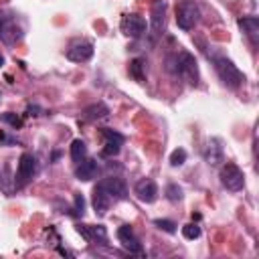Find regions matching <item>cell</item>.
<instances>
[{
    "label": "cell",
    "instance_id": "cell-19",
    "mask_svg": "<svg viewBox=\"0 0 259 259\" xmlns=\"http://www.w3.org/2000/svg\"><path fill=\"white\" fill-rule=\"evenodd\" d=\"M85 118L87 120H100V118H106L110 114V108L106 104H93L89 108H85Z\"/></svg>",
    "mask_w": 259,
    "mask_h": 259
},
{
    "label": "cell",
    "instance_id": "cell-11",
    "mask_svg": "<svg viewBox=\"0 0 259 259\" xmlns=\"http://www.w3.org/2000/svg\"><path fill=\"white\" fill-rule=\"evenodd\" d=\"M100 186L110 194L114 201H124V199L128 197V186H126V182H124L122 178H118V176H110V178L102 180Z\"/></svg>",
    "mask_w": 259,
    "mask_h": 259
},
{
    "label": "cell",
    "instance_id": "cell-24",
    "mask_svg": "<svg viewBox=\"0 0 259 259\" xmlns=\"http://www.w3.org/2000/svg\"><path fill=\"white\" fill-rule=\"evenodd\" d=\"M184 162H186V150L176 148V150L170 154V164H172V166H182Z\"/></svg>",
    "mask_w": 259,
    "mask_h": 259
},
{
    "label": "cell",
    "instance_id": "cell-16",
    "mask_svg": "<svg viewBox=\"0 0 259 259\" xmlns=\"http://www.w3.org/2000/svg\"><path fill=\"white\" fill-rule=\"evenodd\" d=\"M97 170H100V166H97V160H81L79 166L75 168V176L83 182H89L97 176Z\"/></svg>",
    "mask_w": 259,
    "mask_h": 259
},
{
    "label": "cell",
    "instance_id": "cell-21",
    "mask_svg": "<svg viewBox=\"0 0 259 259\" xmlns=\"http://www.w3.org/2000/svg\"><path fill=\"white\" fill-rule=\"evenodd\" d=\"M85 156H87V146H85V142H83V140H73V142H71V158L79 164L81 160H85Z\"/></svg>",
    "mask_w": 259,
    "mask_h": 259
},
{
    "label": "cell",
    "instance_id": "cell-17",
    "mask_svg": "<svg viewBox=\"0 0 259 259\" xmlns=\"http://www.w3.org/2000/svg\"><path fill=\"white\" fill-rule=\"evenodd\" d=\"M239 26L249 37V41L253 45H257V41H259V18L257 16H243V18H239Z\"/></svg>",
    "mask_w": 259,
    "mask_h": 259
},
{
    "label": "cell",
    "instance_id": "cell-18",
    "mask_svg": "<svg viewBox=\"0 0 259 259\" xmlns=\"http://www.w3.org/2000/svg\"><path fill=\"white\" fill-rule=\"evenodd\" d=\"M77 233L85 239V241H95L97 237H100L102 241H106V237H108V233H106V229L102 225H97V227H91V225H77Z\"/></svg>",
    "mask_w": 259,
    "mask_h": 259
},
{
    "label": "cell",
    "instance_id": "cell-29",
    "mask_svg": "<svg viewBox=\"0 0 259 259\" xmlns=\"http://www.w3.org/2000/svg\"><path fill=\"white\" fill-rule=\"evenodd\" d=\"M2 65H4V57H2V55H0V67H2Z\"/></svg>",
    "mask_w": 259,
    "mask_h": 259
},
{
    "label": "cell",
    "instance_id": "cell-9",
    "mask_svg": "<svg viewBox=\"0 0 259 259\" xmlns=\"http://www.w3.org/2000/svg\"><path fill=\"white\" fill-rule=\"evenodd\" d=\"M93 57V45L89 41H73L67 49V59L73 63H85Z\"/></svg>",
    "mask_w": 259,
    "mask_h": 259
},
{
    "label": "cell",
    "instance_id": "cell-8",
    "mask_svg": "<svg viewBox=\"0 0 259 259\" xmlns=\"http://www.w3.org/2000/svg\"><path fill=\"white\" fill-rule=\"evenodd\" d=\"M122 30L126 32L128 37L138 39L146 32V20L140 14H126L122 18Z\"/></svg>",
    "mask_w": 259,
    "mask_h": 259
},
{
    "label": "cell",
    "instance_id": "cell-1",
    "mask_svg": "<svg viewBox=\"0 0 259 259\" xmlns=\"http://www.w3.org/2000/svg\"><path fill=\"white\" fill-rule=\"evenodd\" d=\"M168 69L182 79H186L190 85H199V67H197V59L190 53L180 51L178 55L168 57Z\"/></svg>",
    "mask_w": 259,
    "mask_h": 259
},
{
    "label": "cell",
    "instance_id": "cell-20",
    "mask_svg": "<svg viewBox=\"0 0 259 259\" xmlns=\"http://www.w3.org/2000/svg\"><path fill=\"white\" fill-rule=\"evenodd\" d=\"M144 59H134L132 63H130V75H132V79H136L138 83L146 81V71H144Z\"/></svg>",
    "mask_w": 259,
    "mask_h": 259
},
{
    "label": "cell",
    "instance_id": "cell-4",
    "mask_svg": "<svg viewBox=\"0 0 259 259\" xmlns=\"http://www.w3.org/2000/svg\"><path fill=\"white\" fill-rule=\"evenodd\" d=\"M24 35L22 26L16 22V16L8 12H0V41L6 45H16Z\"/></svg>",
    "mask_w": 259,
    "mask_h": 259
},
{
    "label": "cell",
    "instance_id": "cell-6",
    "mask_svg": "<svg viewBox=\"0 0 259 259\" xmlns=\"http://www.w3.org/2000/svg\"><path fill=\"white\" fill-rule=\"evenodd\" d=\"M37 172V158L24 152L18 160V170H16V186H24Z\"/></svg>",
    "mask_w": 259,
    "mask_h": 259
},
{
    "label": "cell",
    "instance_id": "cell-3",
    "mask_svg": "<svg viewBox=\"0 0 259 259\" xmlns=\"http://www.w3.org/2000/svg\"><path fill=\"white\" fill-rule=\"evenodd\" d=\"M201 20V8L194 0H180L176 6V24L182 30H192Z\"/></svg>",
    "mask_w": 259,
    "mask_h": 259
},
{
    "label": "cell",
    "instance_id": "cell-26",
    "mask_svg": "<svg viewBox=\"0 0 259 259\" xmlns=\"http://www.w3.org/2000/svg\"><path fill=\"white\" fill-rule=\"evenodd\" d=\"M2 122H4V124H10L14 130H16V128H22V120H20L16 114H10V112H8V114H2Z\"/></svg>",
    "mask_w": 259,
    "mask_h": 259
},
{
    "label": "cell",
    "instance_id": "cell-7",
    "mask_svg": "<svg viewBox=\"0 0 259 259\" xmlns=\"http://www.w3.org/2000/svg\"><path fill=\"white\" fill-rule=\"evenodd\" d=\"M102 136L106 138V144L102 148V156L104 158H112V156H118L120 150H122V144H124V136L114 132V130H108L104 128L102 130Z\"/></svg>",
    "mask_w": 259,
    "mask_h": 259
},
{
    "label": "cell",
    "instance_id": "cell-22",
    "mask_svg": "<svg viewBox=\"0 0 259 259\" xmlns=\"http://www.w3.org/2000/svg\"><path fill=\"white\" fill-rule=\"evenodd\" d=\"M182 235L186 237V239H199L201 237V227L197 225V223H188V225H184L182 227Z\"/></svg>",
    "mask_w": 259,
    "mask_h": 259
},
{
    "label": "cell",
    "instance_id": "cell-5",
    "mask_svg": "<svg viewBox=\"0 0 259 259\" xmlns=\"http://www.w3.org/2000/svg\"><path fill=\"white\" fill-rule=\"evenodd\" d=\"M219 178H221V184H223L227 190H233V192H235V190H241L243 184H245V174H243V170H241L237 164H233V162H225L223 168H221Z\"/></svg>",
    "mask_w": 259,
    "mask_h": 259
},
{
    "label": "cell",
    "instance_id": "cell-25",
    "mask_svg": "<svg viewBox=\"0 0 259 259\" xmlns=\"http://www.w3.org/2000/svg\"><path fill=\"white\" fill-rule=\"evenodd\" d=\"M154 225L158 227V229L166 231V233H176V225H174L172 221H168V219H156Z\"/></svg>",
    "mask_w": 259,
    "mask_h": 259
},
{
    "label": "cell",
    "instance_id": "cell-12",
    "mask_svg": "<svg viewBox=\"0 0 259 259\" xmlns=\"http://www.w3.org/2000/svg\"><path fill=\"white\" fill-rule=\"evenodd\" d=\"M134 192H136V197L142 203H154L156 197H158V186H156V182L152 178H142V180L136 182Z\"/></svg>",
    "mask_w": 259,
    "mask_h": 259
},
{
    "label": "cell",
    "instance_id": "cell-13",
    "mask_svg": "<svg viewBox=\"0 0 259 259\" xmlns=\"http://www.w3.org/2000/svg\"><path fill=\"white\" fill-rule=\"evenodd\" d=\"M152 35L158 37L160 30H164V24H166V2L164 0H156L152 4Z\"/></svg>",
    "mask_w": 259,
    "mask_h": 259
},
{
    "label": "cell",
    "instance_id": "cell-15",
    "mask_svg": "<svg viewBox=\"0 0 259 259\" xmlns=\"http://www.w3.org/2000/svg\"><path fill=\"white\" fill-rule=\"evenodd\" d=\"M112 203H116L110 194L97 184L95 188H93V209L100 213V215H106L108 211H110V207H112Z\"/></svg>",
    "mask_w": 259,
    "mask_h": 259
},
{
    "label": "cell",
    "instance_id": "cell-14",
    "mask_svg": "<svg viewBox=\"0 0 259 259\" xmlns=\"http://www.w3.org/2000/svg\"><path fill=\"white\" fill-rule=\"evenodd\" d=\"M203 154H205V160H207L209 166H219L221 162H225V152H223V146H221V142L217 138L209 140Z\"/></svg>",
    "mask_w": 259,
    "mask_h": 259
},
{
    "label": "cell",
    "instance_id": "cell-23",
    "mask_svg": "<svg viewBox=\"0 0 259 259\" xmlns=\"http://www.w3.org/2000/svg\"><path fill=\"white\" fill-rule=\"evenodd\" d=\"M166 199L172 201V203L182 201V188H180L178 184H168V186H166Z\"/></svg>",
    "mask_w": 259,
    "mask_h": 259
},
{
    "label": "cell",
    "instance_id": "cell-2",
    "mask_svg": "<svg viewBox=\"0 0 259 259\" xmlns=\"http://www.w3.org/2000/svg\"><path fill=\"white\" fill-rule=\"evenodd\" d=\"M213 63H215V69H217L221 81L227 87H229V89L241 87V83L245 81V75L235 67L233 61H229L227 57H213Z\"/></svg>",
    "mask_w": 259,
    "mask_h": 259
},
{
    "label": "cell",
    "instance_id": "cell-28",
    "mask_svg": "<svg viewBox=\"0 0 259 259\" xmlns=\"http://www.w3.org/2000/svg\"><path fill=\"white\" fill-rule=\"evenodd\" d=\"M39 112H41V110H39L37 106H35V108H32V106L28 108V116H39Z\"/></svg>",
    "mask_w": 259,
    "mask_h": 259
},
{
    "label": "cell",
    "instance_id": "cell-27",
    "mask_svg": "<svg viewBox=\"0 0 259 259\" xmlns=\"http://www.w3.org/2000/svg\"><path fill=\"white\" fill-rule=\"evenodd\" d=\"M85 211V199L81 192H75V215H83Z\"/></svg>",
    "mask_w": 259,
    "mask_h": 259
},
{
    "label": "cell",
    "instance_id": "cell-10",
    "mask_svg": "<svg viewBox=\"0 0 259 259\" xmlns=\"http://www.w3.org/2000/svg\"><path fill=\"white\" fill-rule=\"evenodd\" d=\"M118 239H120L122 247H124L126 251H130V253H142V251H144V249H142L140 239L136 237L134 229H132V227H130V225L120 227V229H118Z\"/></svg>",
    "mask_w": 259,
    "mask_h": 259
}]
</instances>
